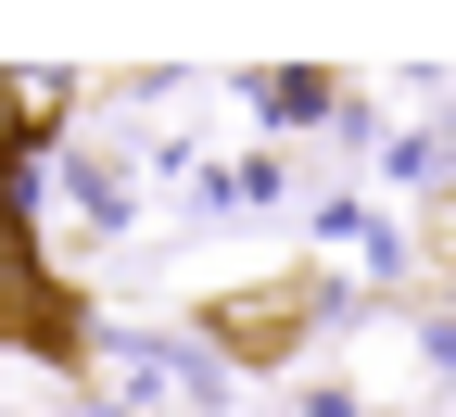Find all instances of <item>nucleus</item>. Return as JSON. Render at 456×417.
<instances>
[{"label":"nucleus","mask_w":456,"mask_h":417,"mask_svg":"<svg viewBox=\"0 0 456 417\" xmlns=\"http://www.w3.org/2000/svg\"><path fill=\"white\" fill-rule=\"evenodd\" d=\"M431 354H444V367H456V317H444V329H431Z\"/></svg>","instance_id":"obj_2"},{"label":"nucleus","mask_w":456,"mask_h":417,"mask_svg":"<svg viewBox=\"0 0 456 417\" xmlns=\"http://www.w3.org/2000/svg\"><path fill=\"white\" fill-rule=\"evenodd\" d=\"M305 304H317V291H266V304H216V341H228V354H254V367H279V354H292V329H305Z\"/></svg>","instance_id":"obj_1"}]
</instances>
